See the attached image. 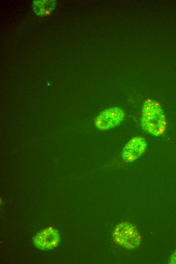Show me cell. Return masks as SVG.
<instances>
[{
	"label": "cell",
	"instance_id": "obj_1",
	"mask_svg": "<svg viewBox=\"0 0 176 264\" xmlns=\"http://www.w3.org/2000/svg\"><path fill=\"white\" fill-rule=\"evenodd\" d=\"M141 123L142 128L149 134L160 136L164 133L166 124L165 118L158 103L150 100L145 102Z\"/></svg>",
	"mask_w": 176,
	"mask_h": 264
},
{
	"label": "cell",
	"instance_id": "obj_2",
	"mask_svg": "<svg viewBox=\"0 0 176 264\" xmlns=\"http://www.w3.org/2000/svg\"><path fill=\"white\" fill-rule=\"evenodd\" d=\"M113 239L115 243L129 250L136 249L142 242L138 229L128 222H122L114 229Z\"/></svg>",
	"mask_w": 176,
	"mask_h": 264
},
{
	"label": "cell",
	"instance_id": "obj_3",
	"mask_svg": "<svg viewBox=\"0 0 176 264\" xmlns=\"http://www.w3.org/2000/svg\"><path fill=\"white\" fill-rule=\"evenodd\" d=\"M125 114L119 107H112L101 112L96 118L95 124L100 130H106L119 125L124 120Z\"/></svg>",
	"mask_w": 176,
	"mask_h": 264
},
{
	"label": "cell",
	"instance_id": "obj_4",
	"mask_svg": "<svg viewBox=\"0 0 176 264\" xmlns=\"http://www.w3.org/2000/svg\"><path fill=\"white\" fill-rule=\"evenodd\" d=\"M60 241L61 237L59 231L52 226L39 231L32 239L35 246L44 251L56 248L60 243Z\"/></svg>",
	"mask_w": 176,
	"mask_h": 264
},
{
	"label": "cell",
	"instance_id": "obj_5",
	"mask_svg": "<svg viewBox=\"0 0 176 264\" xmlns=\"http://www.w3.org/2000/svg\"><path fill=\"white\" fill-rule=\"evenodd\" d=\"M146 147L147 143L144 138L141 137H134L124 147L122 157L126 162L133 161L144 152Z\"/></svg>",
	"mask_w": 176,
	"mask_h": 264
},
{
	"label": "cell",
	"instance_id": "obj_6",
	"mask_svg": "<svg viewBox=\"0 0 176 264\" xmlns=\"http://www.w3.org/2000/svg\"><path fill=\"white\" fill-rule=\"evenodd\" d=\"M57 2L55 0H35L32 4L34 12L39 17L50 15L55 9Z\"/></svg>",
	"mask_w": 176,
	"mask_h": 264
},
{
	"label": "cell",
	"instance_id": "obj_7",
	"mask_svg": "<svg viewBox=\"0 0 176 264\" xmlns=\"http://www.w3.org/2000/svg\"><path fill=\"white\" fill-rule=\"evenodd\" d=\"M169 263H176V251H175L170 256Z\"/></svg>",
	"mask_w": 176,
	"mask_h": 264
}]
</instances>
